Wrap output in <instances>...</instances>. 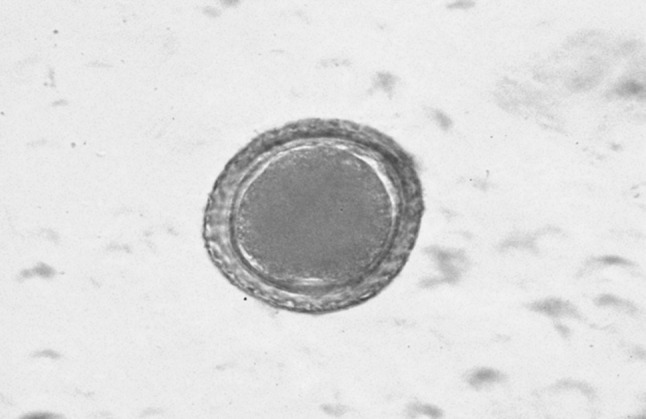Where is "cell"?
<instances>
[{
	"label": "cell",
	"mask_w": 646,
	"mask_h": 419,
	"mask_svg": "<svg viewBox=\"0 0 646 419\" xmlns=\"http://www.w3.org/2000/svg\"><path fill=\"white\" fill-rule=\"evenodd\" d=\"M605 261L609 264H625L626 261L620 259V258H614V257H608L605 259Z\"/></svg>",
	"instance_id": "obj_2"
},
{
	"label": "cell",
	"mask_w": 646,
	"mask_h": 419,
	"mask_svg": "<svg viewBox=\"0 0 646 419\" xmlns=\"http://www.w3.org/2000/svg\"><path fill=\"white\" fill-rule=\"evenodd\" d=\"M286 142L210 207L206 242L219 267L253 291L304 309L342 307L401 267L419 218L402 161L364 137Z\"/></svg>",
	"instance_id": "obj_1"
}]
</instances>
